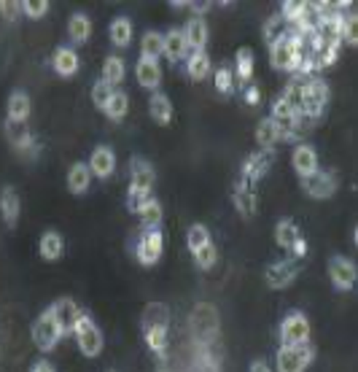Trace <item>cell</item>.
<instances>
[{
  "label": "cell",
  "instance_id": "35",
  "mask_svg": "<svg viewBox=\"0 0 358 372\" xmlns=\"http://www.w3.org/2000/svg\"><path fill=\"white\" fill-rule=\"evenodd\" d=\"M186 68H189V76H192L194 81H202V79H208V73H210V57H208L205 52H192Z\"/></svg>",
  "mask_w": 358,
  "mask_h": 372
},
{
  "label": "cell",
  "instance_id": "29",
  "mask_svg": "<svg viewBox=\"0 0 358 372\" xmlns=\"http://www.w3.org/2000/svg\"><path fill=\"white\" fill-rule=\"evenodd\" d=\"M68 32H70V41L73 43H86L89 35H92V22L86 14H73L70 22H68Z\"/></svg>",
  "mask_w": 358,
  "mask_h": 372
},
{
  "label": "cell",
  "instance_id": "18",
  "mask_svg": "<svg viewBox=\"0 0 358 372\" xmlns=\"http://www.w3.org/2000/svg\"><path fill=\"white\" fill-rule=\"evenodd\" d=\"M89 170L95 173L97 178H110L116 170V154L108 146H97L92 151V159H89Z\"/></svg>",
  "mask_w": 358,
  "mask_h": 372
},
{
  "label": "cell",
  "instance_id": "4",
  "mask_svg": "<svg viewBox=\"0 0 358 372\" xmlns=\"http://www.w3.org/2000/svg\"><path fill=\"white\" fill-rule=\"evenodd\" d=\"M315 359V348L304 345H280L277 351V372H304Z\"/></svg>",
  "mask_w": 358,
  "mask_h": 372
},
{
  "label": "cell",
  "instance_id": "28",
  "mask_svg": "<svg viewBox=\"0 0 358 372\" xmlns=\"http://www.w3.org/2000/svg\"><path fill=\"white\" fill-rule=\"evenodd\" d=\"M140 57H151V59H159L165 55V35H159V32H154V30H148L146 35H143V41H140Z\"/></svg>",
  "mask_w": 358,
  "mask_h": 372
},
{
  "label": "cell",
  "instance_id": "37",
  "mask_svg": "<svg viewBox=\"0 0 358 372\" xmlns=\"http://www.w3.org/2000/svg\"><path fill=\"white\" fill-rule=\"evenodd\" d=\"M103 81L108 86H119L124 81V59L108 57L103 62Z\"/></svg>",
  "mask_w": 358,
  "mask_h": 372
},
{
  "label": "cell",
  "instance_id": "38",
  "mask_svg": "<svg viewBox=\"0 0 358 372\" xmlns=\"http://www.w3.org/2000/svg\"><path fill=\"white\" fill-rule=\"evenodd\" d=\"M256 141L261 148H272V146L280 141V133H277V124L272 119H264V121H259V127H256Z\"/></svg>",
  "mask_w": 358,
  "mask_h": 372
},
{
  "label": "cell",
  "instance_id": "47",
  "mask_svg": "<svg viewBox=\"0 0 358 372\" xmlns=\"http://www.w3.org/2000/svg\"><path fill=\"white\" fill-rule=\"evenodd\" d=\"M19 14H22V3H17V0H0V17L6 22H14Z\"/></svg>",
  "mask_w": 358,
  "mask_h": 372
},
{
  "label": "cell",
  "instance_id": "2",
  "mask_svg": "<svg viewBox=\"0 0 358 372\" xmlns=\"http://www.w3.org/2000/svg\"><path fill=\"white\" fill-rule=\"evenodd\" d=\"M326 103H329V84L324 81V79H318V76H310L307 81H304V97H302V111L312 124L324 116V108H326Z\"/></svg>",
  "mask_w": 358,
  "mask_h": 372
},
{
  "label": "cell",
  "instance_id": "26",
  "mask_svg": "<svg viewBox=\"0 0 358 372\" xmlns=\"http://www.w3.org/2000/svg\"><path fill=\"white\" fill-rule=\"evenodd\" d=\"M148 114L157 124H170L172 121V103L167 95H154L148 103Z\"/></svg>",
  "mask_w": 358,
  "mask_h": 372
},
{
  "label": "cell",
  "instance_id": "50",
  "mask_svg": "<svg viewBox=\"0 0 358 372\" xmlns=\"http://www.w3.org/2000/svg\"><path fill=\"white\" fill-rule=\"evenodd\" d=\"M259 100H261L259 86H250L248 92H246V103H248V106H259Z\"/></svg>",
  "mask_w": 358,
  "mask_h": 372
},
{
  "label": "cell",
  "instance_id": "15",
  "mask_svg": "<svg viewBox=\"0 0 358 372\" xmlns=\"http://www.w3.org/2000/svg\"><path fill=\"white\" fill-rule=\"evenodd\" d=\"M291 162H294V170L299 173V178H310L318 170V151L310 144H299L291 154Z\"/></svg>",
  "mask_w": 358,
  "mask_h": 372
},
{
  "label": "cell",
  "instance_id": "25",
  "mask_svg": "<svg viewBox=\"0 0 358 372\" xmlns=\"http://www.w3.org/2000/svg\"><path fill=\"white\" fill-rule=\"evenodd\" d=\"M299 237H302V235H299V229H297V224H294L291 219H280L275 224V243L280 248L291 251V246H294Z\"/></svg>",
  "mask_w": 358,
  "mask_h": 372
},
{
  "label": "cell",
  "instance_id": "42",
  "mask_svg": "<svg viewBox=\"0 0 358 372\" xmlns=\"http://www.w3.org/2000/svg\"><path fill=\"white\" fill-rule=\"evenodd\" d=\"M250 76H253V55H250V49H240L237 52V79L250 81Z\"/></svg>",
  "mask_w": 358,
  "mask_h": 372
},
{
  "label": "cell",
  "instance_id": "49",
  "mask_svg": "<svg viewBox=\"0 0 358 372\" xmlns=\"http://www.w3.org/2000/svg\"><path fill=\"white\" fill-rule=\"evenodd\" d=\"M291 254H294V259H304V257H307V243H304V237H299V240L291 246Z\"/></svg>",
  "mask_w": 358,
  "mask_h": 372
},
{
  "label": "cell",
  "instance_id": "41",
  "mask_svg": "<svg viewBox=\"0 0 358 372\" xmlns=\"http://www.w3.org/2000/svg\"><path fill=\"white\" fill-rule=\"evenodd\" d=\"M216 259H219V251H216L213 243H208V246H202L199 251H194V262H197V267H202V270H210V267L216 264Z\"/></svg>",
  "mask_w": 358,
  "mask_h": 372
},
{
  "label": "cell",
  "instance_id": "43",
  "mask_svg": "<svg viewBox=\"0 0 358 372\" xmlns=\"http://www.w3.org/2000/svg\"><path fill=\"white\" fill-rule=\"evenodd\" d=\"M113 92H116V89L106 84L103 79H100V81H95V86H92V100H95V106L106 111V106H108V100H110V95H113Z\"/></svg>",
  "mask_w": 358,
  "mask_h": 372
},
{
  "label": "cell",
  "instance_id": "8",
  "mask_svg": "<svg viewBox=\"0 0 358 372\" xmlns=\"http://www.w3.org/2000/svg\"><path fill=\"white\" fill-rule=\"evenodd\" d=\"M162 248H165V237H162V232H159V229H146V232L140 235L138 246H135V257H138L140 264L151 267V264H157V262H159Z\"/></svg>",
  "mask_w": 358,
  "mask_h": 372
},
{
  "label": "cell",
  "instance_id": "40",
  "mask_svg": "<svg viewBox=\"0 0 358 372\" xmlns=\"http://www.w3.org/2000/svg\"><path fill=\"white\" fill-rule=\"evenodd\" d=\"M146 335V345L159 356L165 359V351H167V329H151V332H143Z\"/></svg>",
  "mask_w": 358,
  "mask_h": 372
},
{
  "label": "cell",
  "instance_id": "6",
  "mask_svg": "<svg viewBox=\"0 0 358 372\" xmlns=\"http://www.w3.org/2000/svg\"><path fill=\"white\" fill-rule=\"evenodd\" d=\"M280 343L283 345H304L310 343V321L304 313H288L280 324Z\"/></svg>",
  "mask_w": 358,
  "mask_h": 372
},
{
  "label": "cell",
  "instance_id": "51",
  "mask_svg": "<svg viewBox=\"0 0 358 372\" xmlns=\"http://www.w3.org/2000/svg\"><path fill=\"white\" fill-rule=\"evenodd\" d=\"M248 372H272V370H270V364H267L264 359H256V362H250Z\"/></svg>",
  "mask_w": 358,
  "mask_h": 372
},
{
  "label": "cell",
  "instance_id": "52",
  "mask_svg": "<svg viewBox=\"0 0 358 372\" xmlns=\"http://www.w3.org/2000/svg\"><path fill=\"white\" fill-rule=\"evenodd\" d=\"M30 372H57V370L49 364V362H43V359H41V362H35V364H32V370Z\"/></svg>",
  "mask_w": 358,
  "mask_h": 372
},
{
  "label": "cell",
  "instance_id": "27",
  "mask_svg": "<svg viewBox=\"0 0 358 372\" xmlns=\"http://www.w3.org/2000/svg\"><path fill=\"white\" fill-rule=\"evenodd\" d=\"M89 184H92V170L86 168V165H73L70 173H68V189L73 192V195H83L86 189H89Z\"/></svg>",
  "mask_w": 358,
  "mask_h": 372
},
{
  "label": "cell",
  "instance_id": "31",
  "mask_svg": "<svg viewBox=\"0 0 358 372\" xmlns=\"http://www.w3.org/2000/svg\"><path fill=\"white\" fill-rule=\"evenodd\" d=\"M30 111H32V106H30V97L25 92H14V95L8 97V119H14V121H28Z\"/></svg>",
  "mask_w": 358,
  "mask_h": 372
},
{
  "label": "cell",
  "instance_id": "32",
  "mask_svg": "<svg viewBox=\"0 0 358 372\" xmlns=\"http://www.w3.org/2000/svg\"><path fill=\"white\" fill-rule=\"evenodd\" d=\"M138 216H140V224L146 229H159L162 227V216H165V213H162V205L151 197V200L140 208Z\"/></svg>",
  "mask_w": 358,
  "mask_h": 372
},
{
  "label": "cell",
  "instance_id": "22",
  "mask_svg": "<svg viewBox=\"0 0 358 372\" xmlns=\"http://www.w3.org/2000/svg\"><path fill=\"white\" fill-rule=\"evenodd\" d=\"M19 208H22V202H19L17 189H14V186H6V189L0 192V211H3V219H6L8 227H17Z\"/></svg>",
  "mask_w": 358,
  "mask_h": 372
},
{
  "label": "cell",
  "instance_id": "45",
  "mask_svg": "<svg viewBox=\"0 0 358 372\" xmlns=\"http://www.w3.org/2000/svg\"><path fill=\"white\" fill-rule=\"evenodd\" d=\"M280 28H283V19H280V14H272V17L267 19V25H264V41H267L270 46L275 43L280 35H283V30H280Z\"/></svg>",
  "mask_w": 358,
  "mask_h": 372
},
{
  "label": "cell",
  "instance_id": "34",
  "mask_svg": "<svg viewBox=\"0 0 358 372\" xmlns=\"http://www.w3.org/2000/svg\"><path fill=\"white\" fill-rule=\"evenodd\" d=\"M235 208H237V213L246 216V219H250V216L256 213L259 202H256V195L250 192L248 186H237V189H235Z\"/></svg>",
  "mask_w": 358,
  "mask_h": 372
},
{
  "label": "cell",
  "instance_id": "44",
  "mask_svg": "<svg viewBox=\"0 0 358 372\" xmlns=\"http://www.w3.org/2000/svg\"><path fill=\"white\" fill-rule=\"evenodd\" d=\"M49 11V0H25L22 3V14H28L30 19H41Z\"/></svg>",
  "mask_w": 358,
  "mask_h": 372
},
{
  "label": "cell",
  "instance_id": "5",
  "mask_svg": "<svg viewBox=\"0 0 358 372\" xmlns=\"http://www.w3.org/2000/svg\"><path fill=\"white\" fill-rule=\"evenodd\" d=\"M59 337H62V329H59V324H57V318L52 311H43V313L35 318V324H32V343L38 345V351H52L57 343H59Z\"/></svg>",
  "mask_w": 358,
  "mask_h": 372
},
{
  "label": "cell",
  "instance_id": "12",
  "mask_svg": "<svg viewBox=\"0 0 358 372\" xmlns=\"http://www.w3.org/2000/svg\"><path fill=\"white\" fill-rule=\"evenodd\" d=\"M302 186L312 200H326L337 192V175L329 170H315L310 178H304Z\"/></svg>",
  "mask_w": 358,
  "mask_h": 372
},
{
  "label": "cell",
  "instance_id": "53",
  "mask_svg": "<svg viewBox=\"0 0 358 372\" xmlns=\"http://www.w3.org/2000/svg\"><path fill=\"white\" fill-rule=\"evenodd\" d=\"M162 372H167V370H162Z\"/></svg>",
  "mask_w": 358,
  "mask_h": 372
},
{
  "label": "cell",
  "instance_id": "46",
  "mask_svg": "<svg viewBox=\"0 0 358 372\" xmlns=\"http://www.w3.org/2000/svg\"><path fill=\"white\" fill-rule=\"evenodd\" d=\"M216 89H219L221 95H229L235 89V76H232L229 68H219V73H216Z\"/></svg>",
  "mask_w": 358,
  "mask_h": 372
},
{
  "label": "cell",
  "instance_id": "17",
  "mask_svg": "<svg viewBox=\"0 0 358 372\" xmlns=\"http://www.w3.org/2000/svg\"><path fill=\"white\" fill-rule=\"evenodd\" d=\"M140 326H143V332L167 329L170 326V308L165 302H148L143 311V318H140Z\"/></svg>",
  "mask_w": 358,
  "mask_h": 372
},
{
  "label": "cell",
  "instance_id": "1",
  "mask_svg": "<svg viewBox=\"0 0 358 372\" xmlns=\"http://www.w3.org/2000/svg\"><path fill=\"white\" fill-rule=\"evenodd\" d=\"M189 326H192V335H194V340H197V345H199V348H208V345L219 337L221 321H219L216 305H210V302H197L192 315H189Z\"/></svg>",
  "mask_w": 358,
  "mask_h": 372
},
{
  "label": "cell",
  "instance_id": "33",
  "mask_svg": "<svg viewBox=\"0 0 358 372\" xmlns=\"http://www.w3.org/2000/svg\"><path fill=\"white\" fill-rule=\"evenodd\" d=\"M304 17H310V3H302V0H286V3L280 6V19H283V22L297 25V22L304 19Z\"/></svg>",
  "mask_w": 358,
  "mask_h": 372
},
{
  "label": "cell",
  "instance_id": "30",
  "mask_svg": "<svg viewBox=\"0 0 358 372\" xmlns=\"http://www.w3.org/2000/svg\"><path fill=\"white\" fill-rule=\"evenodd\" d=\"M62 251H65V243H62L59 232H43V237H41V257L46 262H57L62 257Z\"/></svg>",
  "mask_w": 358,
  "mask_h": 372
},
{
  "label": "cell",
  "instance_id": "36",
  "mask_svg": "<svg viewBox=\"0 0 358 372\" xmlns=\"http://www.w3.org/2000/svg\"><path fill=\"white\" fill-rule=\"evenodd\" d=\"M127 108H130L127 92H113L108 100V106H106V116H108L110 121H121V119L127 116Z\"/></svg>",
  "mask_w": 358,
  "mask_h": 372
},
{
  "label": "cell",
  "instance_id": "11",
  "mask_svg": "<svg viewBox=\"0 0 358 372\" xmlns=\"http://www.w3.org/2000/svg\"><path fill=\"white\" fill-rule=\"evenodd\" d=\"M272 159H275V151L272 148H261L259 154H250L243 165V181L237 186H250L253 181H259L264 173L272 168Z\"/></svg>",
  "mask_w": 358,
  "mask_h": 372
},
{
  "label": "cell",
  "instance_id": "7",
  "mask_svg": "<svg viewBox=\"0 0 358 372\" xmlns=\"http://www.w3.org/2000/svg\"><path fill=\"white\" fill-rule=\"evenodd\" d=\"M329 278L334 288L339 291H350L356 286V278H358V270H356V262L348 257H331L329 259Z\"/></svg>",
  "mask_w": 358,
  "mask_h": 372
},
{
  "label": "cell",
  "instance_id": "13",
  "mask_svg": "<svg viewBox=\"0 0 358 372\" xmlns=\"http://www.w3.org/2000/svg\"><path fill=\"white\" fill-rule=\"evenodd\" d=\"M299 62H302V59L294 57V52H291V46H288V32H283V35L277 38L275 43L270 46V65H272L275 70H286V73H297Z\"/></svg>",
  "mask_w": 358,
  "mask_h": 372
},
{
  "label": "cell",
  "instance_id": "21",
  "mask_svg": "<svg viewBox=\"0 0 358 372\" xmlns=\"http://www.w3.org/2000/svg\"><path fill=\"white\" fill-rule=\"evenodd\" d=\"M208 22L202 19V17H192L189 22H186V28H183V38H186V46L194 49V52H202L205 49V43H208Z\"/></svg>",
  "mask_w": 358,
  "mask_h": 372
},
{
  "label": "cell",
  "instance_id": "24",
  "mask_svg": "<svg viewBox=\"0 0 358 372\" xmlns=\"http://www.w3.org/2000/svg\"><path fill=\"white\" fill-rule=\"evenodd\" d=\"M108 35H110V41H113V46H119V49L130 46V43H132V22H130L127 17H116V19L110 22Z\"/></svg>",
  "mask_w": 358,
  "mask_h": 372
},
{
  "label": "cell",
  "instance_id": "39",
  "mask_svg": "<svg viewBox=\"0 0 358 372\" xmlns=\"http://www.w3.org/2000/svg\"><path fill=\"white\" fill-rule=\"evenodd\" d=\"M186 243H189V251H199L202 246H208L210 243V232H208V227H202V224H194V227H189V232H186Z\"/></svg>",
  "mask_w": 358,
  "mask_h": 372
},
{
  "label": "cell",
  "instance_id": "3",
  "mask_svg": "<svg viewBox=\"0 0 358 372\" xmlns=\"http://www.w3.org/2000/svg\"><path fill=\"white\" fill-rule=\"evenodd\" d=\"M73 337H76V343H79L83 356H89V359L100 356V351H103V332L97 329V324L92 321V315L89 313H83L81 311V315L76 318Z\"/></svg>",
  "mask_w": 358,
  "mask_h": 372
},
{
  "label": "cell",
  "instance_id": "14",
  "mask_svg": "<svg viewBox=\"0 0 358 372\" xmlns=\"http://www.w3.org/2000/svg\"><path fill=\"white\" fill-rule=\"evenodd\" d=\"M49 311L54 313L57 324H59V329H62V335H73L76 318L81 315V308L76 305V300H70V297H59V300H57Z\"/></svg>",
  "mask_w": 358,
  "mask_h": 372
},
{
  "label": "cell",
  "instance_id": "10",
  "mask_svg": "<svg viewBox=\"0 0 358 372\" xmlns=\"http://www.w3.org/2000/svg\"><path fill=\"white\" fill-rule=\"evenodd\" d=\"M3 133H6L8 144L14 146V148L25 151V154H30V157H35V154H38V146H35V138H32V133H30L28 121H14V119H6Z\"/></svg>",
  "mask_w": 358,
  "mask_h": 372
},
{
  "label": "cell",
  "instance_id": "48",
  "mask_svg": "<svg viewBox=\"0 0 358 372\" xmlns=\"http://www.w3.org/2000/svg\"><path fill=\"white\" fill-rule=\"evenodd\" d=\"M151 200V195H143V192H127V208L132 213H140V208Z\"/></svg>",
  "mask_w": 358,
  "mask_h": 372
},
{
  "label": "cell",
  "instance_id": "16",
  "mask_svg": "<svg viewBox=\"0 0 358 372\" xmlns=\"http://www.w3.org/2000/svg\"><path fill=\"white\" fill-rule=\"evenodd\" d=\"M154 181H157V173H154V168H151L148 162H143V159H132L130 192H143V195H151Z\"/></svg>",
  "mask_w": 358,
  "mask_h": 372
},
{
  "label": "cell",
  "instance_id": "9",
  "mask_svg": "<svg viewBox=\"0 0 358 372\" xmlns=\"http://www.w3.org/2000/svg\"><path fill=\"white\" fill-rule=\"evenodd\" d=\"M299 275V259H283V262H272L264 273V281L270 288H286L294 284V278Z\"/></svg>",
  "mask_w": 358,
  "mask_h": 372
},
{
  "label": "cell",
  "instance_id": "19",
  "mask_svg": "<svg viewBox=\"0 0 358 372\" xmlns=\"http://www.w3.org/2000/svg\"><path fill=\"white\" fill-rule=\"evenodd\" d=\"M135 73H138V84L146 86V89H157L162 84V68H159L157 59L140 57L138 65H135Z\"/></svg>",
  "mask_w": 358,
  "mask_h": 372
},
{
  "label": "cell",
  "instance_id": "23",
  "mask_svg": "<svg viewBox=\"0 0 358 372\" xmlns=\"http://www.w3.org/2000/svg\"><path fill=\"white\" fill-rule=\"evenodd\" d=\"M165 55L170 62H181L189 55V46H186V38H183V30H170L165 35Z\"/></svg>",
  "mask_w": 358,
  "mask_h": 372
},
{
  "label": "cell",
  "instance_id": "20",
  "mask_svg": "<svg viewBox=\"0 0 358 372\" xmlns=\"http://www.w3.org/2000/svg\"><path fill=\"white\" fill-rule=\"evenodd\" d=\"M52 68H54L62 79L76 76V73H79V55H76V49L59 46V49L54 52V57H52Z\"/></svg>",
  "mask_w": 358,
  "mask_h": 372
}]
</instances>
